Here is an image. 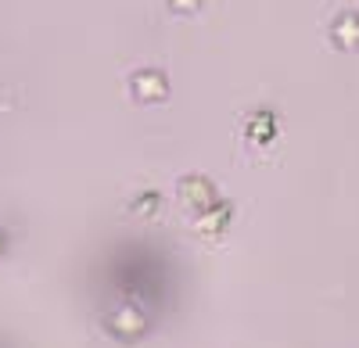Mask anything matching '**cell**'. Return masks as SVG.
I'll return each mask as SVG.
<instances>
[{
    "label": "cell",
    "instance_id": "cell-1",
    "mask_svg": "<svg viewBox=\"0 0 359 348\" xmlns=\"http://www.w3.org/2000/svg\"><path fill=\"white\" fill-rule=\"evenodd\" d=\"M334 40L341 47H359V15L355 11H345L334 25Z\"/></svg>",
    "mask_w": 359,
    "mask_h": 348
},
{
    "label": "cell",
    "instance_id": "cell-2",
    "mask_svg": "<svg viewBox=\"0 0 359 348\" xmlns=\"http://www.w3.org/2000/svg\"><path fill=\"white\" fill-rule=\"evenodd\" d=\"M169 4H172V11H180V15H191L201 0H169Z\"/></svg>",
    "mask_w": 359,
    "mask_h": 348
}]
</instances>
